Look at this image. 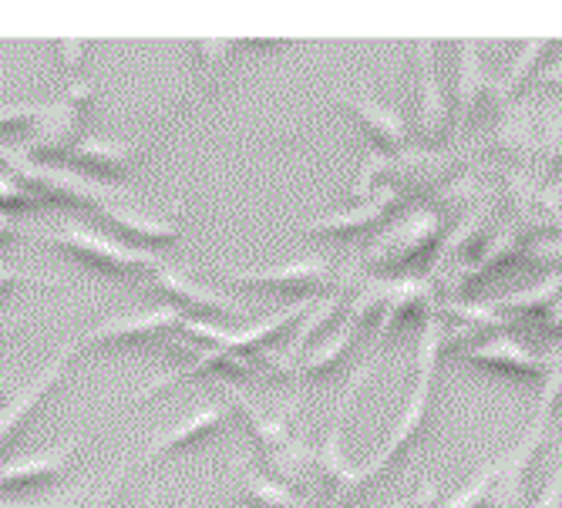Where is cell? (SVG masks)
<instances>
[{"mask_svg":"<svg viewBox=\"0 0 562 508\" xmlns=\"http://www.w3.org/2000/svg\"><path fill=\"white\" fill-rule=\"evenodd\" d=\"M21 236L58 249L61 257L75 260L78 267H85V270H91L98 276L138 280V276L159 273L166 267V257H159V252H145V249L125 246L115 236L94 233V229L75 226V223L55 226V229H27V226H21Z\"/></svg>","mask_w":562,"mask_h":508,"instance_id":"obj_1","label":"cell"},{"mask_svg":"<svg viewBox=\"0 0 562 508\" xmlns=\"http://www.w3.org/2000/svg\"><path fill=\"white\" fill-rule=\"evenodd\" d=\"M94 98H98V91L91 81H71L61 98L44 101V112H41L37 125L31 128L27 142L21 145L24 156L41 166H65L75 145L81 142V128L94 109Z\"/></svg>","mask_w":562,"mask_h":508,"instance_id":"obj_2","label":"cell"},{"mask_svg":"<svg viewBox=\"0 0 562 508\" xmlns=\"http://www.w3.org/2000/svg\"><path fill=\"white\" fill-rule=\"evenodd\" d=\"M75 358H78L75 343H65L58 350V358L50 361L37 377H31L11 397L0 400V462H4V454L18 444V438L24 434V428L41 415L44 400L68 381V371L75 364Z\"/></svg>","mask_w":562,"mask_h":508,"instance_id":"obj_3","label":"cell"},{"mask_svg":"<svg viewBox=\"0 0 562 508\" xmlns=\"http://www.w3.org/2000/svg\"><path fill=\"white\" fill-rule=\"evenodd\" d=\"M441 229H445V219L438 210H431V206L412 210L364 252L361 267H368L374 273H391L401 267H412L418 257H425V252L435 246Z\"/></svg>","mask_w":562,"mask_h":508,"instance_id":"obj_4","label":"cell"},{"mask_svg":"<svg viewBox=\"0 0 562 508\" xmlns=\"http://www.w3.org/2000/svg\"><path fill=\"white\" fill-rule=\"evenodd\" d=\"M216 280L233 283L239 290H257V293H283V296H314L327 290L330 283H340L337 267L324 257H306L296 263H283L273 270H213Z\"/></svg>","mask_w":562,"mask_h":508,"instance_id":"obj_5","label":"cell"},{"mask_svg":"<svg viewBox=\"0 0 562 508\" xmlns=\"http://www.w3.org/2000/svg\"><path fill=\"white\" fill-rule=\"evenodd\" d=\"M182 314L159 307V311H145V314H125V317H112L101 320L98 327H91L85 337L75 340L78 358L81 353H101V350H128V347H145L166 340L172 334L182 330Z\"/></svg>","mask_w":562,"mask_h":508,"instance_id":"obj_6","label":"cell"},{"mask_svg":"<svg viewBox=\"0 0 562 508\" xmlns=\"http://www.w3.org/2000/svg\"><path fill=\"white\" fill-rule=\"evenodd\" d=\"M148 290L166 300V307L182 314V317H192V320H202V317H216V320H236V317H246V311L239 303L226 293H216L210 286H199L195 280H189L186 273H179L176 267H162L159 273L148 276Z\"/></svg>","mask_w":562,"mask_h":508,"instance_id":"obj_7","label":"cell"},{"mask_svg":"<svg viewBox=\"0 0 562 508\" xmlns=\"http://www.w3.org/2000/svg\"><path fill=\"white\" fill-rule=\"evenodd\" d=\"M210 374H223L226 381H270L267 368L257 364V361H246V358H236L226 347H199L192 353V364L166 374V377H156L148 387L135 391L128 397V404H145L151 397H159L162 391H172L179 384H189V381H199V377H210Z\"/></svg>","mask_w":562,"mask_h":508,"instance_id":"obj_8","label":"cell"},{"mask_svg":"<svg viewBox=\"0 0 562 508\" xmlns=\"http://www.w3.org/2000/svg\"><path fill=\"white\" fill-rule=\"evenodd\" d=\"M88 441L91 438H71L65 444L0 465V495H21V492H37L44 485H58L75 469L78 454L85 451Z\"/></svg>","mask_w":562,"mask_h":508,"instance_id":"obj_9","label":"cell"},{"mask_svg":"<svg viewBox=\"0 0 562 508\" xmlns=\"http://www.w3.org/2000/svg\"><path fill=\"white\" fill-rule=\"evenodd\" d=\"M229 421H233L229 400H226V404H223V400H220V404H210V408L195 411L192 418L172 425L169 431H159L156 438L148 441V448L138 454V462L128 465V472L135 475L138 469H145V465H151V462L169 459V454H179V451H186V448H195V444H202V441H210V438L220 434Z\"/></svg>","mask_w":562,"mask_h":508,"instance_id":"obj_10","label":"cell"},{"mask_svg":"<svg viewBox=\"0 0 562 508\" xmlns=\"http://www.w3.org/2000/svg\"><path fill=\"white\" fill-rule=\"evenodd\" d=\"M94 216H101L109 223L112 236L122 239L125 246H135V249H145V252H159L162 249L176 246L182 239V226L169 216H145L132 206H125V202H109V206H101Z\"/></svg>","mask_w":562,"mask_h":508,"instance_id":"obj_11","label":"cell"},{"mask_svg":"<svg viewBox=\"0 0 562 508\" xmlns=\"http://www.w3.org/2000/svg\"><path fill=\"white\" fill-rule=\"evenodd\" d=\"M546 434H549V421L532 418L529 431L502 454V472H498V482H495V492H492L488 508H522L529 469L536 462L539 444L546 441Z\"/></svg>","mask_w":562,"mask_h":508,"instance_id":"obj_12","label":"cell"},{"mask_svg":"<svg viewBox=\"0 0 562 508\" xmlns=\"http://www.w3.org/2000/svg\"><path fill=\"white\" fill-rule=\"evenodd\" d=\"M135 159H138V148L128 145V142H119V138H81L75 145V151L68 156L65 169L91 179V182H119L125 179L132 169H135Z\"/></svg>","mask_w":562,"mask_h":508,"instance_id":"obj_13","label":"cell"},{"mask_svg":"<svg viewBox=\"0 0 562 508\" xmlns=\"http://www.w3.org/2000/svg\"><path fill=\"white\" fill-rule=\"evenodd\" d=\"M337 101L357 118V125L364 128V135L384 156H397V151L412 145V132H407V122L397 109L384 105V101L371 94H337Z\"/></svg>","mask_w":562,"mask_h":508,"instance_id":"obj_14","label":"cell"},{"mask_svg":"<svg viewBox=\"0 0 562 508\" xmlns=\"http://www.w3.org/2000/svg\"><path fill=\"white\" fill-rule=\"evenodd\" d=\"M462 358L469 364L508 374V377H526V381H542L546 377V358L529 347H522L513 337H492V340H479V343H465Z\"/></svg>","mask_w":562,"mask_h":508,"instance_id":"obj_15","label":"cell"},{"mask_svg":"<svg viewBox=\"0 0 562 508\" xmlns=\"http://www.w3.org/2000/svg\"><path fill=\"white\" fill-rule=\"evenodd\" d=\"M226 397H229V408H233V415H239L243 421H246V431H249V438H252V444L260 448V454H263V462L270 459V454H277L296 431H293V421H296V404H290V408H283V411H263L260 404H252L243 391H236V387H229L226 391Z\"/></svg>","mask_w":562,"mask_h":508,"instance_id":"obj_16","label":"cell"},{"mask_svg":"<svg viewBox=\"0 0 562 508\" xmlns=\"http://www.w3.org/2000/svg\"><path fill=\"white\" fill-rule=\"evenodd\" d=\"M401 202V192L394 185H381L368 202L361 206H353L347 213H334V216H324V219H314L300 226L296 233L300 236H330V239H350L357 233H364L371 226H378L384 216H391V210Z\"/></svg>","mask_w":562,"mask_h":508,"instance_id":"obj_17","label":"cell"},{"mask_svg":"<svg viewBox=\"0 0 562 508\" xmlns=\"http://www.w3.org/2000/svg\"><path fill=\"white\" fill-rule=\"evenodd\" d=\"M418 78H422V98H418V135L425 145L441 142L448 128V101L438 78V44L418 41Z\"/></svg>","mask_w":562,"mask_h":508,"instance_id":"obj_18","label":"cell"},{"mask_svg":"<svg viewBox=\"0 0 562 508\" xmlns=\"http://www.w3.org/2000/svg\"><path fill=\"white\" fill-rule=\"evenodd\" d=\"M233 472H236V488H239L243 508H324V498L300 495V492L280 485L277 478H270L267 472H257L243 459L233 462Z\"/></svg>","mask_w":562,"mask_h":508,"instance_id":"obj_19","label":"cell"},{"mask_svg":"<svg viewBox=\"0 0 562 508\" xmlns=\"http://www.w3.org/2000/svg\"><path fill=\"white\" fill-rule=\"evenodd\" d=\"M492 142L516 156L519 162H532L539 159V112H536V101H513L508 109H502Z\"/></svg>","mask_w":562,"mask_h":508,"instance_id":"obj_20","label":"cell"},{"mask_svg":"<svg viewBox=\"0 0 562 508\" xmlns=\"http://www.w3.org/2000/svg\"><path fill=\"white\" fill-rule=\"evenodd\" d=\"M361 330H364L361 324L344 320V327H340L337 334H330L324 343H314V347L306 350L303 358L296 361L293 381H296V377H300V381H321V377H330V374L344 364V358L350 353V347H353V340H357V334H361Z\"/></svg>","mask_w":562,"mask_h":508,"instance_id":"obj_21","label":"cell"},{"mask_svg":"<svg viewBox=\"0 0 562 508\" xmlns=\"http://www.w3.org/2000/svg\"><path fill=\"white\" fill-rule=\"evenodd\" d=\"M488 84H492V78L482 68L479 41H462L458 44V65H454V94H458V109H462L458 122L475 115V109L488 98Z\"/></svg>","mask_w":562,"mask_h":508,"instance_id":"obj_22","label":"cell"},{"mask_svg":"<svg viewBox=\"0 0 562 508\" xmlns=\"http://www.w3.org/2000/svg\"><path fill=\"white\" fill-rule=\"evenodd\" d=\"M549 47H552V41H526V44L519 47V55L513 58V65H508L502 75L492 78V84H488V101H492V109H495V112H502V109L513 105L516 94H519V88L539 71L542 55H546Z\"/></svg>","mask_w":562,"mask_h":508,"instance_id":"obj_23","label":"cell"},{"mask_svg":"<svg viewBox=\"0 0 562 508\" xmlns=\"http://www.w3.org/2000/svg\"><path fill=\"white\" fill-rule=\"evenodd\" d=\"M431 283L428 280H404V283H391L387 286V300L381 311V324H378V340H384L404 317H412L415 311H431Z\"/></svg>","mask_w":562,"mask_h":508,"instance_id":"obj_24","label":"cell"},{"mask_svg":"<svg viewBox=\"0 0 562 508\" xmlns=\"http://www.w3.org/2000/svg\"><path fill=\"white\" fill-rule=\"evenodd\" d=\"M562 300V273H549L536 286H526L519 293H508L495 300L492 307L502 314H552V307Z\"/></svg>","mask_w":562,"mask_h":508,"instance_id":"obj_25","label":"cell"},{"mask_svg":"<svg viewBox=\"0 0 562 508\" xmlns=\"http://www.w3.org/2000/svg\"><path fill=\"white\" fill-rule=\"evenodd\" d=\"M498 472H502V454H492V459L462 488H458L451 498H445L438 508H488L495 482H498Z\"/></svg>","mask_w":562,"mask_h":508,"instance_id":"obj_26","label":"cell"},{"mask_svg":"<svg viewBox=\"0 0 562 508\" xmlns=\"http://www.w3.org/2000/svg\"><path fill=\"white\" fill-rule=\"evenodd\" d=\"M539 112V159L542 172L562 162V101H546Z\"/></svg>","mask_w":562,"mask_h":508,"instance_id":"obj_27","label":"cell"},{"mask_svg":"<svg viewBox=\"0 0 562 508\" xmlns=\"http://www.w3.org/2000/svg\"><path fill=\"white\" fill-rule=\"evenodd\" d=\"M192 47L199 55V84L210 88L220 78V71L233 61L236 50H243L246 44H239V41H195Z\"/></svg>","mask_w":562,"mask_h":508,"instance_id":"obj_28","label":"cell"},{"mask_svg":"<svg viewBox=\"0 0 562 508\" xmlns=\"http://www.w3.org/2000/svg\"><path fill=\"white\" fill-rule=\"evenodd\" d=\"M37 210H44L41 202L11 176V172H4L0 169V213H8V216H24V213H37Z\"/></svg>","mask_w":562,"mask_h":508,"instance_id":"obj_29","label":"cell"},{"mask_svg":"<svg viewBox=\"0 0 562 508\" xmlns=\"http://www.w3.org/2000/svg\"><path fill=\"white\" fill-rule=\"evenodd\" d=\"M18 286H47V290H58V286H68L61 276H41V273H31V270H21V267H11L0 260V300L11 296Z\"/></svg>","mask_w":562,"mask_h":508,"instance_id":"obj_30","label":"cell"},{"mask_svg":"<svg viewBox=\"0 0 562 508\" xmlns=\"http://www.w3.org/2000/svg\"><path fill=\"white\" fill-rule=\"evenodd\" d=\"M44 112V101L41 105H8V109H0V142H8L21 132H31L37 125Z\"/></svg>","mask_w":562,"mask_h":508,"instance_id":"obj_31","label":"cell"},{"mask_svg":"<svg viewBox=\"0 0 562 508\" xmlns=\"http://www.w3.org/2000/svg\"><path fill=\"white\" fill-rule=\"evenodd\" d=\"M526 508H562V459H559V465L552 469V475L546 478L539 498H536L532 505H526Z\"/></svg>","mask_w":562,"mask_h":508,"instance_id":"obj_32","label":"cell"},{"mask_svg":"<svg viewBox=\"0 0 562 508\" xmlns=\"http://www.w3.org/2000/svg\"><path fill=\"white\" fill-rule=\"evenodd\" d=\"M55 50L61 55V65H65L68 71H81L85 55H88V44H81V41H58Z\"/></svg>","mask_w":562,"mask_h":508,"instance_id":"obj_33","label":"cell"},{"mask_svg":"<svg viewBox=\"0 0 562 508\" xmlns=\"http://www.w3.org/2000/svg\"><path fill=\"white\" fill-rule=\"evenodd\" d=\"M132 472L128 469H122L115 478H112V485H109V492L105 495H98L94 501H88V505H78V508H115V501L122 498V492H125V478H128Z\"/></svg>","mask_w":562,"mask_h":508,"instance_id":"obj_34","label":"cell"},{"mask_svg":"<svg viewBox=\"0 0 562 508\" xmlns=\"http://www.w3.org/2000/svg\"><path fill=\"white\" fill-rule=\"evenodd\" d=\"M539 206H542L546 213H559V210H562V172H559L546 189H539Z\"/></svg>","mask_w":562,"mask_h":508,"instance_id":"obj_35","label":"cell"},{"mask_svg":"<svg viewBox=\"0 0 562 508\" xmlns=\"http://www.w3.org/2000/svg\"><path fill=\"white\" fill-rule=\"evenodd\" d=\"M81 495L78 492H58L55 498H44V501H27V508H78Z\"/></svg>","mask_w":562,"mask_h":508,"instance_id":"obj_36","label":"cell"},{"mask_svg":"<svg viewBox=\"0 0 562 508\" xmlns=\"http://www.w3.org/2000/svg\"><path fill=\"white\" fill-rule=\"evenodd\" d=\"M18 236H21L18 219H14V216H8V213H0V260H4V249H8Z\"/></svg>","mask_w":562,"mask_h":508,"instance_id":"obj_37","label":"cell"},{"mask_svg":"<svg viewBox=\"0 0 562 508\" xmlns=\"http://www.w3.org/2000/svg\"><path fill=\"white\" fill-rule=\"evenodd\" d=\"M539 84H546V88H562V58L539 71Z\"/></svg>","mask_w":562,"mask_h":508,"instance_id":"obj_38","label":"cell"},{"mask_svg":"<svg viewBox=\"0 0 562 508\" xmlns=\"http://www.w3.org/2000/svg\"><path fill=\"white\" fill-rule=\"evenodd\" d=\"M142 508H162V495L159 492H151L148 498H145V505Z\"/></svg>","mask_w":562,"mask_h":508,"instance_id":"obj_39","label":"cell"},{"mask_svg":"<svg viewBox=\"0 0 562 508\" xmlns=\"http://www.w3.org/2000/svg\"><path fill=\"white\" fill-rule=\"evenodd\" d=\"M0 508H27V501H21V498H0Z\"/></svg>","mask_w":562,"mask_h":508,"instance_id":"obj_40","label":"cell"}]
</instances>
